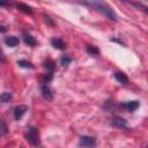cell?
Here are the masks:
<instances>
[{
  "label": "cell",
  "instance_id": "9c48e42d",
  "mask_svg": "<svg viewBox=\"0 0 148 148\" xmlns=\"http://www.w3.org/2000/svg\"><path fill=\"white\" fill-rule=\"evenodd\" d=\"M3 42H5V44H6L7 46L14 47V46L18 45V43H20V39H18L16 36H7V37H5Z\"/></svg>",
  "mask_w": 148,
  "mask_h": 148
},
{
  "label": "cell",
  "instance_id": "44dd1931",
  "mask_svg": "<svg viewBox=\"0 0 148 148\" xmlns=\"http://www.w3.org/2000/svg\"><path fill=\"white\" fill-rule=\"evenodd\" d=\"M2 61H5V54H3L2 50L0 49V62H2Z\"/></svg>",
  "mask_w": 148,
  "mask_h": 148
},
{
  "label": "cell",
  "instance_id": "ba28073f",
  "mask_svg": "<svg viewBox=\"0 0 148 148\" xmlns=\"http://www.w3.org/2000/svg\"><path fill=\"white\" fill-rule=\"evenodd\" d=\"M51 44H52V46L54 49H58V50H65L66 49L65 42L61 38H59V37H53L51 39Z\"/></svg>",
  "mask_w": 148,
  "mask_h": 148
},
{
  "label": "cell",
  "instance_id": "4fadbf2b",
  "mask_svg": "<svg viewBox=\"0 0 148 148\" xmlns=\"http://www.w3.org/2000/svg\"><path fill=\"white\" fill-rule=\"evenodd\" d=\"M23 42L28 46H35L36 45V39L28 32H23Z\"/></svg>",
  "mask_w": 148,
  "mask_h": 148
},
{
  "label": "cell",
  "instance_id": "e0dca14e",
  "mask_svg": "<svg viewBox=\"0 0 148 148\" xmlns=\"http://www.w3.org/2000/svg\"><path fill=\"white\" fill-rule=\"evenodd\" d=\"M72 62V58H69L68 56H61L60 58V64L62 66H68Z\"/></svg>",
  "mask_w": 148,
  "mask_h": 148
},
{
  "label": "cell",
  "instance_id": "7a4b0ae2",
  "mask_svg": "<svg viewBox=\"0 0 148 148\" xmlns=\"http://www.w3.org/2000/svg\"><path fill=\"white\" fill-rule=\"evenodd\" d=\"M25 139L27 141L35 147H38L40 145V136H39V131L36 127H29L27 133H25Z\"/></svg>",
  "mask_w": 148,
  "mask_h": 148
},
{
  "label": "cell",
  "instance_id": "6da1fadb",
  "mask_svg": "<svg viewBox=\"0 0 148 148\" xmlns=\"http://www.w3.org/2000/svg\"><path fill=\"white\" fill-rule=\"evenodd\" d=\"M86 5H89L91 7H94L95 9H97L98 12H101L103 15H105L109 20L112 21H117V14L113 12V9L111 7H109L106 3L104 2H97V1H92V2H84Z\"/></svg>",
  "mask_w": 148,
  "mask_h": 148
},
{
  "label": "cell",
  "instance_id": "7402d4cb",
  "mask_svg": "<svg viewBox=\"0 0 148 148\" xmlns=\"http://www.w3.org/2000/svg\"><path fill=\"white\" fill-rule=\"evenodd\" d=\"M6 31V28L3 25H0V32H5Z\"/></svg>",
  "mask_w": 148,
  "mask_h": 148
},
{
  "label": "cell",
  "instance_id": "3957f363",
  "mask_svg": "<svg viewBox=\"0 0 148 148\" xmlns=\"http://www.w3.org/2000/svg\"><path fill=\"white\" fill-rule=\"evenodd\" d=\"M79 146L83 148H92L96 146V139L89 135H82L79 141Z\"/></svg>",
  "mask_w": 148,
  "mask_h": 148
},
{
  "label": "cell",
  "instance_id": "9a60e30c",
  "mask_svg": "<svg viewBox=\"0 0 148 148\" xmlns=\"http://www.w3.org/2000/svg\"><path fill=\"white\" fill-rule=\"evenodd\" d=\"M10 98H12V94L8 91H3L2 94H0V102L1 103H7V102H9Z\"/></svg>",
  "mask_w": 148,
  "mask_h": 148
},
{
  "label": "cell",
  "instance_id": "603a6c76",
  "mask_svg": "<svg viewBox=\"0 0 148 148\" xmlns=\"http://www.w3.org/2000/svg\"><path fill=\"white\" fill-rule=\"evenodd\" d=\"M8 2H0V6H7Z\"/></svg>",
  "mask_w": 148,
  "mask_h": 148
},
{
  "label": "cell",
  "instance_id": "8992f818",
  "mask_svg": "<svg viewBox=\"0 0 148 148\" xmlns=\"http://www.w3.org/2000/svg\"><path fill=\"white\" fill-rule=\"evenodd\" d=\"M111 124H112V126H114L117 128H126L127 127L126 119H124L123 117H119V116H114L111 120Z\"/></svg>",
  "mask_w": 148,
  "mask_h": 148
},
{
  "label": "cell",
  "instance_id": "277c9868",
  "mask_svg": "<svg viewBox=\"0 0 148 148\" xmlns=\"http://www.w3.org/2000/svg\"><path fill=\"white\" fill-rule=\"evenodd\" d=\"M27 111H28V106H27V105H24V104L16 105V106L13 109V116H14L15 120H20Z\"/></svg>",
  "mask_w": 148,
  "mask_h": 148
},
{
  "label": "cell",
  "instance_id": "2e32d148",
  "mask_svg": "<svg viewBox=\"0 0 148 148\" xmlns=\"http://www.w3.org/2000/svg\"><path fill=\"white\" fill-rule=\"evenodd\" d=\"M87 52L91 56H98L99 54V50L96 47V46H92V45H88L87 46Z\"/></svg>",
  "mask_w": 148,
  "mask_h": 148
},
{
  "label": "cell",
  "instance_id": "7c38bea8",
  "mask_svg": "<svg viewBox=\"0 0 148 148\" xmlns=\"http://www.w3.org/2000/svg\"><path fill=\"white\" fill-rule=\"evenodd\" d=\"M113 76H114V79L119 82V83H121V84H126L127 82H128V77L126 76V74H124L123 72H114V74H113Z\"/></svg>",
  "mask_w": 148,
  "mask_h": 148
},
{
  "label": "cell",
  "instance_id": "30bf717a",
  "mask_svg": "<svg viewBox=\"0 0 148 148\" xmlns=\"http://www.w3.org/2000/svg\"><path fill=\"white\" fill-rule=\"evenodd\" d=\"M15 7H16L20 12H22V13H24V14H32V8H31L30 6L23 3V2H16V3H15Z\"/></svg>",
  "mask_w": 148,
  "mask_h": 148
},
{
  "label": "cell",
  "instance_id": "52a82bcc",
  "mask_svg": "<svg viewBox=\"0 0 148 148\" xmlns=\"http://www.w3.org/2000/svg\"><path fill=\"white\" fill-rule=\"evenodd\" d=\"M121 106H123L126 111L133 112V111H135V110L140 106V103H139L138 101H130V102H125V103H123Z\"/></svg>",
  "mask_w": 148,
  "mask_h": 148
},
{
  "label": "cell",
  "instance_id": "ffe728a7",
  "mask_svg": "<svg viewBox=\"0 0 148 148\" xmlns=\"http://www.w3.org/2000/svg\"><path fill=\"white\" fill-rule=\"evenodd\" d=\"M132 6H135V7H138V8H142L143 10H147V7L145 6V5H142V3H138V2H130Z\"/></svg>",
  "mask_w": 148,
  "mask_h": 148
},
{
  "label": "cell",
  "instance_id": "d6986e66",
  "mask_svg": "<svg viewBox=\"0 0 148 148\" xmlns=\"http://www.w3.org/2000/svg\"><path fill=\"white\" fill-rule=\"evenodd\" d=\"M43 17H44V21H45L47 24H50V25H53V24H54V22L52 21V18H51L49 15H45V14H44Z\"/></svg>",
  "mask_w": 148,
  "mask_h": 148
},
{
  "label": "cell",
  "instance_id": "5bb4252c",
  "mask_svg": "<svg viewBox=\"0 0 148 148\" xmlns=\"http://www.w3.org/2000/svg\"><path fill=\"white\" fill-rule=\"evenodd\" d=\"M17 65L20 67H23V68H29V69H32L34 68V65L30 61H27V60H23V59L17 60Z\"/></svg>",
  "mask_w": 148,
  "mask_h": 148
},
{
  "label": "cell",
  "instance_id": "ac0fdd59",
  "mask_svg": "<svg viewBox=\"0 0 148 148\" xmlns=\"http://www.w3.org/2000/svg\"><path fill=\"white\" fill-rule=\"evenodd\" d=\"M7 133V124L3 119H0V134H6Z\"/></svg>",
  "mask_w": 148,
  "mask_h": 148
},
{
  "label": "cell",
  "instance_id": "5b68a950",
  "mask_svg": "<svg viewBox=\"0 0 148 148\" xmlns=\"http://www.w3.org/2000/svg\"><path fill=\"white\" fill-rule=\"evenodd\" d=\"M40 92H42V96L44 97V99H46V101H52L53 95H52V90H51V88H50L49 84H46V83H40Z\"/></svg>",
  "mask_w": 148,
  "mask_h": 148
},
{
  "label": "cell",
  "instance_id": "8fae6325",
  "mask_svg": "<svg viewBox=\"0 0 148 148\" xmlns=\"http://www.w3.org/2000/svg\"><path fill=\"white\" fill-rule=\"evenodd\" d=\"M43 67H44V69H46L47 73H53L56 69V62L52 59H46L43 62Z\"/></svg>",
  "mask_w": 148,
  "mask_h": 148
}]
</instances>
